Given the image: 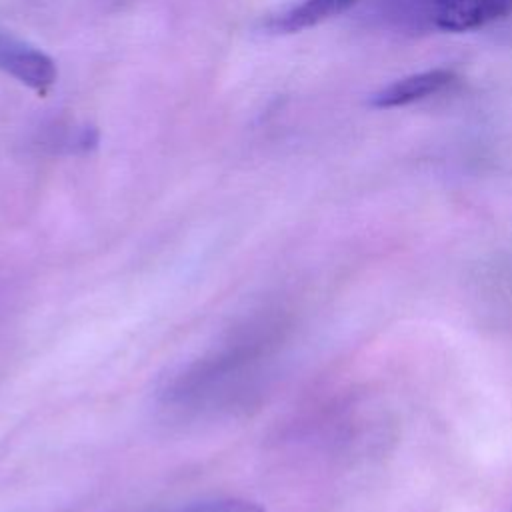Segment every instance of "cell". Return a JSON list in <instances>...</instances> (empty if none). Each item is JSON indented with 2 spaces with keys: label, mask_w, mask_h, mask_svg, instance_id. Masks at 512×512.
Wrapping results in <instances>:
<instances>
[{
  "label": "cell",
  "mask_w": 512,
  "mask_h": 512,
  "mask_svg": "<svg viewBox=\"0 0 512 512\" xmlns=\"http://www.w3.org/2000/svg\"><path fill=\"white\" fill-rule=\"evenodd\" d=\"M454 80V74L446 68L424 70L416 74H408L404 78L394 80L392 84L380 88L370 96V104L374 108H398L408 106L412 102L424 100L428 96L438 94Z\"/></svg>",
  "instance_id": "obj_3"
},
{
  "label": "cell",
  "mask_w": 512,
  "mask_h": 512,
  "mask_svg": "<svg viewBox=\"0 0 512 512\" xmlns=\"http://www.w3.org/2000/svg\"><path fill=\"white\" fill-rule=\"evenodd\" d=\"M174 512H264L262 506L250 500L242 498H218V500H206L196 502L184 508H178Z\"/></svg>",
  "instance_id": "obj_5"
},
{
  "label": "cell",
  "mask_w": 512,
  "mask_h": 512,
  "mask_svg": "<svg viewBox=\"0 0 512 512\" xmlns=\"http://www.w3.org/2000/svg\"><path fill=\"white\" fill-rule=\"evenodd\" d=\"M356 0H300L272 20L276 32H300L318 26L354 6Z\"/></svg>",
  "instance_id": "obj_4"
},
{
  "label": "cell",
  "mask_w": 512,
  "mask_h": 512,
  "mask_svg": "<svg viewBox=\"0 0 512 512\" xmlns=\"http://www.w3.org/2000/svg\"><path fill=\"white\" fill-rule=\"evenodd\" d=\"M512 0H426V20L442 32H470L506 18Z\"/></svg>",
  "instance_id": "obj_1"
},
{
  "label": "cell",
  "mask_w": 512,
  "mask_h": 512,
  "mask_svg": "<svg viewBox=\"0 0 512 512\" xmlns=\"http://www.w3.org/2000/svg\"><path fill=\"white\" fill-rule=\"evenodd\" d=\"M0 70L44 94L56 82V64L42 50L0 30Z\"/></svg>",
  "instance_id": "obj_2"
}]
</instances>
